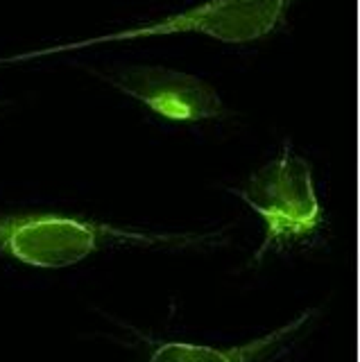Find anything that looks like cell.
Listing matches in <instances>:
<instances>
[{
    "instance_id": "cell-1",
    "label": "cell",
    "mask_w": 360,
    "mask_h": 362,
    "mask_svg": "<svg viewBox=\"0 0 360 362\" xmlns=\"http://www.w3.org/2000/svg\"><path fill=\"white\" fill-rule=\"evenodd\" d=\"M222 233H163L59 213L0 215V256L39 269H64L118 247L211 249Z\"/></svg>"
},
{
    "instance_id": "cell-2",
    "label": "cell",
    "mask_w": 360,
    "mask_h": 362,
    "mask_svg": "<svg viewBox=\"0 0 360 362\" xmlns=\"http://www.w3.org/2000/svg\"><path fill=\"white\" fill-rule=\"evenodd\" d=\"M265 224L263 243L254 260L267 252L308 243L324 226V209L315 188L310 163L290 145L247 177L245 186L231 188Z\"/></svg>"
},
{
    "instance_id": "cell-3",
    "label": "cell",
    "mask_w": 360,
    "mask_h": 362,
    "mask_svg": "<svg viewBox=\"0 0 360 362\" xmlns=\"http://www.w3.org/2000/svg\"><path fill=\"white\" fill-rule=\"evenodd\" d=\"M297 0H207L190 9L177 11L150 25H137L100 37L54 45V48L5 57L0 66L30 62L37 57L62 54L71 50H82L88 45L100 43H120V41H137L148 37H170V34H199V37L216 39L220 43H252L269 37L286 23L288 9Z\"/></svg>"
},
{
    "instance_id": "cell-4",
    "label": "cell",
    "mask_w": 360,
    "mask_h": 362,
    "mask_svg": "<svg viewBox=\"0 0 360 362\" xmlns=\"http://www.w3.org/2000/svg\"><path fill=\"white\" fill-rule=\"evenodd\" d=\"M118 93L175 122H207L227 116L220 93L207 79L166 66H116L91 71Z\"/></svg>"
},
{
    "instance_id": "cell-5",
    "label": "cell",
    "mask_w": 360,
    "mask_h": 362,
    "mask_svg": "<svg viewBox=\"0 0 360 362\" xmlns=\"http://www.w3.org/2000/svg\"><path fill=\"white\" fill-rule=\"evenodd\" d=\"M315 315H318L315 310H303L274 331L227 349L190 342H161L152 351L148 362H274L286 349H290V344H295L303 328L313 324Z\"/></svg>"
}]
</instances>
